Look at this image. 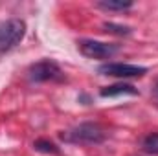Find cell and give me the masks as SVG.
Wrapping results in <instances>:
<instances>
[{
	"label": "cell",
	"instance_id": "obj_11",
	"mask_svg": "<svg viewBox=\"0 0 158 156\" xmlns=\"http://www.w3.org/2000/svg\"><path fill=\"white\" fill-rule=\"evenodd\" d=\"M77 101H79V103H83V105H90V103H92V99H90V96H88V94H79Z\"/></svg>",
	"mask_w": 158,
	"mask_h": 156
},
{
	"label": "cell",
	"instance_id": "obj_8",
	"mask_svg": "<svg viewBox=\"0 0 158 156\" xmlns=\"http://www.w3.org/2000/svg\"><path fill=\"white\" fill-rule=\"evenodd\" d=\"M33 149L39 151V153H44V154H53V156L61 154V149H59L53 142H50V140H46V138L35 140V142H33Z\"/></svg>",
	"mask_w": 158,
	"mask_h": 156
},
{
	"label": "cell",
	"instance_id": "obj_10",
	"mask_svg": "<svg viewBox=\"0 0 158 156\" xmlns=\"http://www.w3.org/2000/svg\"><path fill=\"white\" fill-rule=\"evenodd\" d=\"M105 31L107 33H112V35H119V37H127L132 33V30L129 26H121V24H114V22H105L103 24Z\"/></svg>",
	"mask_w": 158,
	"mask_h": 156
},
{
	"label": "cell",
	"instance_id": "obj_2",
	"mask_svg": "<svg viewBox=\"0 0 158 156\" xmlns=\"http://www.w3.org/2000/svg\"><path fill=\"white\" fill-rule=\"evenodd\" d=\"M26 35V22L20 18L0 20V53H7L17 48Z\"/></svg>",
	"mask_w": 158,
	"mask_h": 156
},
{
	"label": "cell",
	"instance_id": "obj_4",
	"mask_svg": "<svg viewBox=\"0 0 158 156\" xmlns=\"http://www.w3.org/2000/svg\"><path fill=\"white\" fill-rule=\"evenodd\" d=\"M77 44H79V51L88 59H110L114 53L119 51V44L101 42V40H94V39H83L79 40Z\"/></svg>",
	"mask_w": 158,
	"mask_h": 156
},
{
	"label": "cell",
	"instance_id": "obj_6",
	"mask_svg": "<svg viewBox=\"0 0 158 156\" xmlns=\"http://www.w3.org/2000/svg\"><path fill=\"white\" fill-rule=\"evenodd\" d=\"M99 96L101 97H118V96H140L138 88H134L132 84L129 83H114V84H109V86H103L99 90Z\"/></svg>",
	"mask_w": 158,
	"mask_h": 156
},
{
	"label": "cell",
	"instance_id": "obj_7",
	"mask_svg": "<svg viewBox=\"0 0 158 156\" xmlns=\"http://www.w3.org/2000/svg\"><path fill=\"white\" fill-rule=\"evenodd\" d=\"M96 7L105 11H127L132 7V2L131 0H101L96 4Z\"/></svg>",
	"mask_w": 158,
	"mask_h": 156
},
{
	"label": "cell",
	"instance_id": "obj_9",
	"mask_svg": "<svg viewBox=\"0 0 158 156\" xmlns=\"http://www.w3.org/2000/svg\"><path fill=\"white\" fill-rule=\"evenodd\" d=\"M142 151L147 154L158 156V132H149L142 140Z\"/></svg>",
	"mask_w": 158,
	"mask_h": 156
},
{
	"label": "cell",
	"instance_id": "obj_1",
	"mask_svg": "<svg viewBox=\"0 0 158 156\" xmlns=\"http://www.w3.org/2000/svg\"><path fill=\"white\" fill-rule=\"evenodd\" d=\"M61 138L68 143H88V145H98V143H103L105 138H107V132L105 129L99 125V123H94V121H85L77 127H74L72 130L61 134Z\"/></svg>",
	"mask_w": 158,
	"mask_h": 156
},
{
	"label": "cell",
	"instance_id": "obj_5",
	"mask_svg": "<svg viewBox=\"0 0 158 156\" xmlns=\"http://www.w3.org/2000/svg\"><path fill=\"white\" fill-rule=\"evenodd\" d=\"M101 76H110L119 79H131V77H143L147 74L145 66H136V64H127V63H107L98 68Z\"/></svg>",
	"mask_w": 158,
	"mask_h": 156
},
{
	"label": "cell",
	"instance_id": "obj_12",
	"mask_svg": "<svg viewBox=\"0 0 158 156\" xmlns=\"http://www.w3.org/2000/svg\"><path fill=\"white\" fill-rule=\"evenodd\" d=\"M155 94L158 96V81H156V84H155Z\"/></svg>",
	"mask_w": 158,
	"mask_h": 156
},
{
	"label": "cell",
	"instance_id": "obj_3",
	"mask_svg": "<svg viewBox=\"0 0 158 156\" xmlns=\"http://www.w3.org/2000/svg\"><path fill=\"white\" fill-rule=\"evenodd\" d=\"M28 79L31 83H63L64 81V74L61 70V66L55 61L50 59H42L39 63H33L28 68Z\"/></svg>",
	"mask_w": 158,
	"mask_h": 156
}]
</instances>
